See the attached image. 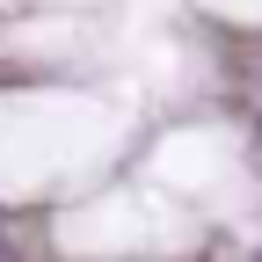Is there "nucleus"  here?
Returning <instances> with one entry per match:
<instances>
[{
    "label": "nucleus",
    "mask_w": 262,
    "mask_h": 262,
    "mask_svg": "<svg viewBox=\"0 0 262 262\" xmlns=\"http://www.w3.org/2000/svg\"><path fill=\"white\" fill-rule=\"evenodd\" d=\"M255 262H262V255H255Z\"/></svg>",
    "instance_id": "f257e3e1"
}]
</instances>
